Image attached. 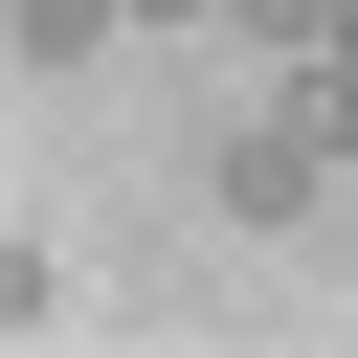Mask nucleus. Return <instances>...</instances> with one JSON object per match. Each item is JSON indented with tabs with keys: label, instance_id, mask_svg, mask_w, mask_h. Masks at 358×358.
Returning <instances> with one entry per match:
<instances>
[{
	"label": "nucleus",
	"instance_id": "obj_1",
	"mask_svg": "<svg viewBox=\"0 0 358 358\" xmlns=\"http://www.w3.org/2000/svg\"><path fill=\"white\" fill-rule=\"evenodd\" d=\"M201 201H224V224H336V201H358V112H336L313 67L246 90V112L201 134Z\"/></svg>",
	"mask_w": 358,
	"mask_h": 358
},
{
	"label": "nucleus",
	"instance_id": "obj_2",
	"mask_svg": "<svg viewBox=\"0 0 358 358\" xmlns=\"http://www.w3.org/2000/svg\"><path fill=\"white\" fill-rule=\"evenodd\" d=\"M112 22H134V0H0V45H22V67H112Z\"/></svg>",
	"mask_w": 358,
	"mask_h": 358
},
{
	"label": "nucleus",
	"instance_id": "obj_3",
	"mask_svg": "<svg viewBox=\"0 0 358 358\" xmlns=\"http://www.w3.org/2000/svg\"><path fill=\"white\" fill-rule=\"evenodd\" d=\"M224 22H246L268 67H313V45H336V0H224Z\"/></svg>",
	"mask_w": 358,
	"mask_h": 358
},
{
	"label": "nucleus",
	"instance_id": "obj_4",
	"mask_svg": "<svg viewBox=\"0 0 358 358\" xmlns=\"http://www.w3.org/2000/svg\"><path fill=\"white\" fill-rule=\"evenodd\" d=\"M0 336H45V246H22V224H0Z\"/></svg>",
	"mask_w": 358,
	"mask_h": 358
},
{
	"label": "nucleus",
	"instance_id": "obj_5",
	"mask_svg": "<svg viewBox=\"0 0 358 358\" xmlns=\"http://www.w3.org/2000/svg\"><path fill=\"white\" fill-rule=\"evenodd\" d=\"M313 90H336V112H358V0H336V45H313Z\"/></svg>",
	"mask_w": 358,
	"mask_h": 358
},
{
	"label": "nucleus",
	"instance_id": "obj_6",
	"mask_svg": "<svg viewBox=\"0 0 358 358\" xmlns=\"http://www.w3.org/2000/svg\"><path fill=\"white\" fill-rule=\"evenodd\" d=\"M134 22H224V0H134Z\"/></svg>",
	"mask_w": 358,
	"mask_h": 358
}]
</instances>
